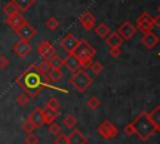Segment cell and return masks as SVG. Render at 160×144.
<instances>
[{"label":"cell","mask_w":160,"mask_h":144,"mask_svg":"<svg viewBox=\"0 0 160 144\" xmlns=\"http://www.w3.org/2000/svg\"><path fill=\"white\" fill-rule=\"evenodd\" d=\"M16 83L20 85V88L26 93L30 98H34L40 94V91L45 86H50V83L48 80L46 74L41 73L38 65L31 64L29 65L18 78Z\"/></svg>","instance_id":"1"},{"label":"cell","mask_w":160,"mask_h":144,"mask_svg":"<svg viewBox=\"0 0 160 144\" xmlns=\"http://www.w3.org/2000/svg\"><path fill=\"white\" fill-rule=\"evenodd\" d=\"M130 124L134 129V134L139 135L141 140H148L156 131V128H155L154 123L151 121L148 113H141Z\"/></svg>","instance_id":"2"},{"label":"cell","mask_w":160,"mask_h":144,"mask_svg":"<svg viewBox=\"0 0 160 144\" xmlns=\"http://www.w3.org/2000/svg\"><path fill=\"white\" fill-rule=\"evenodd\" d=\"M80 60L81 68H89L90 64L92 63V58L96 54V50L94 49L92 45H90L85 40H79L76 48L72 51Z\"/></svg>","instance_id":"3"},{"label":"cell","mask_w":160,"mask_h":144,"mask_svg":"<svg viewBox=\"0 0 160 144\" xmlns=\"http://www.w3.org/2000/svg\"><path fill=\"white\" fill-rule=\"evenodd\" d=\"M69 83L80 93H84L92 83V79L91 76L85 71V70H81L79 69L78 71L72 73V76L70 78Z\"/></svg>","instance_id":"4"},{"label":"cell","mask_w":160,"mask_h":144,"mask_svg":"<svg viewBox=\"0 0 160 144\" xmlns=\"http://www.w3.org/2000/svg\"><path fill=\"white\" fill-rule=\"evenodd\" d=\"M136 30H140L142 34L145 33H149L154 28V23H152V16L148 13V11H144L139 15L138 20H136Z\"/></svg>","instance_id":"5"},{"label":"cell","mask_w":160,"mask_h":144,"mask_svg":"<svg viewBox=\"0 0 160 144\" xmlns=\"http://www.w3.org/2000/svg\"><path fill=\"white\" fill-rule=\"evenodd\" d=\"M98 133L100 134V136H102L104 139H112L118 135L119 130L118 128L109 120H104L99 126H98Z\"/></svg>","instance_id":"6"},{"label":"cell","mask_w":160,"mask_h":144,"mask_svg":"<svg viewBox=\"0 0 160 144\" xmlns=\"http://www.w3.org/2000/svg\"><path fill=\"white\" fill-rule=\"evenodd\" d=\"M38 54L42 58V60H49L50 58L56 55V50L50 41L44 40L38 45Z\"/></svg>","instance_id":"7"},{"label":"cell","mask_w":160,"mask_h":144,"mask_svg":"<svg viewBox=\"0 0 160 144\" xmlns=\"http://www.w3.org/2000/svg\"><path fill=\"white\" fill-rule=\"evenodd\" d=\"M14 31L20 36V39L26 40V41H30V40L35 36V34H36L35 28H34L32 25H30L29 23L22 24L21 26H19V28H18L16 30H14Z\"/></svg>","instance_id":"8"},{"label":"cell","mask_w":160,"mask_h":144,"mask_svg":"<svg viewBox=\"0 0 160 144\" xmlns=\"http://www.w3.org/2000/svg\"><path fill=\"white\" fill-rule=\"evenodd\" d=\"M31 45L29 44V41L20 39L18 43H15L12 45V51L19 56V58H25L26 55H29L31 53Z\"/></svg>","instance_id":"9"},{"label":"cell","mask_w":160,"mask_h":144,"mask_svg":"<svg viewBox=\"0 0 160 144\" xmlns=\"http://www.w3.org/2000/svg\"><path fill=\"white\" fill-rule=\"evenodd\" d=\"M62 63H64V66L71 71V73H75L78 71L80 68H81V64H80V60L79 58L74 54V53H69L64 59H62Z\"/></svg>","instance_id":"10"},{"label":"cell","mask_w":160,"mask_h":144,"mask_svg":"<svg viewBox=\"0 0 160 144\" xmlns=\"http://www.w3.org/2000/svg\"><path fill=\"white\" fill-rule=\"evenodd\" d=\"M78 43H79V39H76L74 34L69 33V34H66V35L60 40V46L69 54V53H72V51H74V49L76 48Z\"/></svg>","instance_id":"11"},{"label":"cell","mask_w":160,"mask_h":144,"mask_svg":"<svg viewBox=\"0 0 160 144\" xmlns=\"http://www.w3.org/2000/svg\"><path fill=\"white\" fill-rule=\"evenodd\" d=\"M118 33L121 35V38L124 40H130L132 39V36L136 33V28L130 23V21H124L119 28H118Z\"/></svg>","instance_id":"12"},{"label":"cell","mask_w":160,"mask_h":144,"mask_svg":"<svg viewBox=\"0 0 160 144\" xmlns=\"http://www.w3.org/2000/svg\"><path fill=\"white\" fill-rule=\"evenodd\" d=\"M79 20H80V24H81V26L84 28L85 31H90V30H92L94 26H95V23H96V19H95L94 14L90 13V11H85V13H82V14L80 15Z\"/></svg>","instance_id":"13"},{"label":"cell","mask_w":160,"mask_h":144,"mask_svg":"<svg viewBox=\"0 0 160 144\" xmlns=\"http://www.w3.org/2000/svg\"><path fill=\"white\" fill-rule=\"evenodd\" d=\"M6 24L12 29V30H16L19 26H21L22 24L28 23V20L21 15V13H16V14H12V15H9L6 19H5Z\"/></svg>","instance_id":"14"},{"label":"cell","mask_w":160,"mask_h":144,"mask_svg":"<svg viewBox=\"0 0 160 144\" xmlns=\"http://www.w3.org/2000/svg\"><path fill=\"white\" fill-rule=\"evenodd\" d=\"M28 120L34 125V128H40L44 124V118H42V109L41 108H35L28 116Z\"/></svg>","instance_id":"15"},{"label":"cell","mask_w":160,"mask_h":144,"mask_svg":"<svg viewBox=\"0 0 160 144\" xmlns=\"http://www.w3.org/2000/svg\"><path fill=\"white\" fill-rule=\"evenodd\" d=\"M86 143H88L86 136L79 129H74L68 135V144H86Z\"/></svg>","instance_id":"16"},{"label":"cell","mask_w":160,"mask_h":144,"mask_svg":"<svg viewBox=\"0 0 160 144\" xmlns=\"http://www.w3.org/2000/svg\"><path fill=\"white\" fill-rule=\"evenodd\" d=\"M141 43L144 44L145 48L152 49V48H155V46L158 45L159 39H158V36H156L152 31H149V33L142 34V36H141Z\"/></svg>","instance_id":"17"},{"label":"cell","mask_w":160,"mask_h":144,"mask_svg":"<svg viewBox=\"0 0 160 144\" xmlns=\"http://www.w3.org/2000/svg\"><path fill=\"white\" fill-rule=\"evenodd\" d=\"M105 41L109 46H121V44L124 43V39L121 38V35L118 31H115V33H110L105 38Z\"/></svg>","instance_id":"18"},{"label":"cell","mask_w":160,"mask_h":144,"mask_svg":"<svg viewBox=\"0 0 160 144\" xmlns=\"http://www.w3.org/2000/svg\"><path fill=\"white\" fill-rule=\"evenodd\" d=\"M58 110H54V109H50L48 106H45L42 109V118H44V124H51L55 121V119L58 118Z\"/></svg>","instance_id":"19"},{"label":"cell","mask_w":160,"mask_h":144,"mask_svg":"<svg viewBox=\"0 0 160 144\" xmlns=\"http://www.w3.org/2000/svg\"><path fill=\"white\" fill-rule=\"evenodd\" d=\"M49 83H58L64 78V73L60 68H51L50 71L46 74Z\"/></svg>","instance_id":"20"},{"label":"cell","mask_w":160,"mask_h":144,"mask_svg":"<svg viewBox=\"0 0 160 144\" xmlns=\"http://www.w3.org/2000/svg\"><path fill=\"white\" fill-rule=\"evenodd\" d=\"M94 31H95V34H96L98 38L105 39L110 34V28L105 23H100V24H98V25L94 26Z\"/></svg>","instance_id":"21"},{"label":"cell","mask_w":160,"mask_h":144,"mask_svg":"<svg viewBox=\"0 0 160 144\" xmlns=\"http://www.w3.org/2000/svg\"><path fill=\"white\" fill-rule=\"evenodd\" d=\"M11 1L16 5L19 13H25V11H28V10L34 5V3H35V0H11Z\"/></svg>","instance_id":"22"},{"label":"cell","mask_w":160,"mask_h":144,"mask_svg":"<svg viewBox=\"0 0 160 144\" xmlns=\"http://www.w3.org/2000/svg\"><path fill=\"white\" fill-rule=\"evenodd\" d=\"M148 114H149L151 121L154 123L156 130H159V129H160V105H156V106H155L150 113H148Z\"/></svg>","instance_id":"23"},{"label":"cell","mask_w":160,"mask_h":144,"mask_svg":"<svg viewBox=\"0 0 160 144\" xmlns=\"http://www.w3.org/2000/svg\"><path fill=\"white\" fill-rule=\"evenodd\" d=\"M76 118L72 115V114H68V115H65V118L62 119V124H64V126L65 128H68V129H72L75 125H76Z\"/></svg>","instance_id":"24"},{"label":"cell","mask_w":160,"mask_h":144,"mask_svg":"<svg viewBox=\"0 0 160 144\" xmlns=\"http://www.w3.org/2000/svg\"><path fill=\"white\" fill-rule=\"evenodd\" d=\"M4 13L9 16V15H12V14H16V13H19V10H18V8H16V5L10 0L9 3H6L5 5H4Z\"/></svg>","instance_id":"25"},{"label":"cell","mask_w":160,"mask_h":144,"mask_svg":"<svg viewBox=\"0 0 160 144\" xmlns=\"http://www.w3.org/2000/svg\"><path fill=\"white\" fill-rule=\"evenodd\" d=\"M86 105L90 108V109H92V110H95V109H98L100 105H101V101H100V99L98 98V96H90L89 99H88V101H86Z\"/></svg>","instance_id":"26"},{"label":"cell","mask_w":160,"mask_h":144,"mask_svg":"<svg viewBox=\"0 0 160 144\" xmlns=\"http://www.w3.org/2000/svg\"><path fill=\"white\" fill-rule=\"evenodd\" d=\"M29 101H30V96H29L26 93H21V94H19V95L16 96V103H18L20 106L28 105Z\"/></svg>","instance_id":"27"},{"label":"cell","mask_w":160,"mask_h":144,"mask_svg":"<svg viewBox=\"0 0 160 144\" xmlns=\"http://www.w3.org/2000/svg\"><path fill=\"white\" fill-rule=\"evenodd\" d=\"M49 61H50V65H51V68H62L64 66V63H62V59L60 58V56H58V55H54L52 58H50L49 59Z\"/></svg>","instance_id":"28"},{"label":"cell","mask_w":160,"mask_h":144,"mask_svg":"<svg viewBox=\"0 0 160 144\" xmlns=\"http://www.w3.org/2000/svg\"><path fill=\"white\" fill-rule=\"evenodd\" d=\"M46 28L49 29V30H56L58 29V26H59V21H58V19L56 18H54V16H51V18H49L48 20H46Z\"/></svg>","instance_id":"29"},{"label":"cell","mask_w":160,"mask_h":144,"mask_svg":"<svg viewBox=\"0 0 160 144\" xmlns=\"http://www.w3.org/2000/svg\"><path fill=\"white\" fill-rule=\"evenodd\" d=\"M90 69H91V71H92L95 75H99V74L102 71L104 65H102L100 61H94V63L90 64Z\"/></svg>","instance_id":"30"},{"label":"cell","mask_w":160,"mask_h":144,"mask_svg":"<svg viewBox=\"0 0 160 144\" xmlns=\"http://www.w3.org/2000/svg\"><path fill=\"white\" fill-rule=\"evenodd\" d=\"M38 68L40 69L41 73L48 74L50 71V69H51V65H50V61L49 60H42L40 64H38Z\"/></svg>","instance_id":"31"},{"label":"cell","mask_w":160,"mask_h":144,"mask_svg":"<svg viewBox=\"0 0 160 144\" xmlns=\"http://www.w3.org/2000/svg\"><path fill=\"white\" fill-rule=\"evenodd\" d=\"M45 106H48V108H50V109H54V110H59L60 103H59V100H58L56 98H50V99L46 101V105H45Z\"/></svg>","instance_id":"32"},{"label":"cell","mask_w":160,"mask_h":144,"mask_svg":"<svg viewBox=\"0 0 160 144\" xmlns=\"http://www.w3.org/2000/svg\"><path fill=\"white\" fill-rule=\"evenodd\" d=\"M49 133L51 134V135H58V134H60L61 133V126L58 124V123H51V124H49Z\"/></svg>","instance_id":"33"},{"label":"cell","mask_w":160,"mask_h":144,"mask_svg":"<svg viewBox=\"0 0 160 144\" xmlns=\"http://www.w3.org/2000/svg\"><path fill=\"white\" fill-rule=\"evenodd\" d=\"M24 143L25 144H38L39 143V138L35 134L29 133V134H26V136L24 139Z\"/></svg>","instance_id":"34"},{"label":"cell","mask_w":160,"mask_h":144,"mask_svg":"<svg viewBox=\"0 0 160 144\" xmlns=\"http://www.w3.org/2000/svg\"><path fill=\"white\" fill-rule=\"evenodd\" d=\"M54 144H68V135L66 134H62V133L55 135Z\"/></svg>","instance_id":"35"},{"label":"cell","mask_w":160,"mask_h":144,"mask_svg":"<svg viewBox=\"0 0 160 144\" xmlns=\"http://www.w3.org/2000/svg\"><path fill=\"white\" fill-rule=\"evenodd\" d=\"M109 55L111 58H119L121 55V49L120 46H110L109 49Z\"/></svg>","instance_id":"36"},{"label":"cell","mask_w":160,"mask_h":144,"mask_svg":"<svg viewBox=\"0 0 160 144\" xmlns=\"http://www.w3.org/2000/svg\"><path fill=\"white\" fill-rule=\"evenodd\" d=\"M10 65V59L5 55H0V69H6Z\"/></svg>","instance_id":"37"},{"label":"cell","mask_w":160,"mask_h":144,"mask_svg":"<svg viewBox=\"0 0 160 144\" xmlns=\"http://www.w3.org/2000/svg\"><path fill=\"white\" fill-rule=\"evenodd\" d=\"M34 125L29 121V120H26L24 124H22V130H24V133H26V134H29V133H32L34 131Z\"/></svg>","instance_id":"38"},{"label":"cell","mask_w":160,"mask_h":144,"mask_svg":"<svg viewBox=\"0 0 160 144\" xmlns=\"http://www.w3.org/2000/svg\"><path fill=\"white\" fill-rule=\"evenodd\" d=\"M124 131H125L126 135H134V129H132V126H131L130 123L124 128Z\"/></svg>","instance_id":"39"},{"label":"cell","mask_w":160,"mask_h":144,"mask_svg":"<svg viewBox=\"0 0 160 144\" xmlns=\"http://www.w3.org/2000/svg\"><path fill=\"white\" fill-rule=\"evenodd\" d=\"M152 23H154V26L160 28V14H159V15H156L155 18H152Z\"/></svg>","instance_id":"40"},{"label":"cell","mask_w":160,"mask_h":144,"mask_svg":"<svg viewBox=\"0 0 160 144\" xmlns=\"http://www.w3.org/2000/svg\"><path fill=\"white\" fill-rule=\"evenodd\" d=\"M158 11H159V14H160V6H159V8H158Z\"/></svg>","instance_id":"41"}]
</instances>
